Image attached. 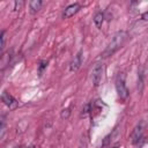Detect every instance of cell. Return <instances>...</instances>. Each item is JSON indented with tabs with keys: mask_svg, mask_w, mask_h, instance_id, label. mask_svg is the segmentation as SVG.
<instances>
[{
	"mask_svg": "<svg viewBox=\"0 0 148 148\" xmlns=\"http://www.w3.org/2000/svg\"><path fill=\"white\" fill-rule=\"evenodd\" d=\"M81 9V5L75 2V3H72V5H68L64 12H62V18H69L72 17L74 14H76L79 10Z\"/></svg>",
	"mask_w": 148,
	"mask_h": 148,
	"instance_id": "obj_6",
	"label": "cell"
},
{
	"mask_svg": "<svg viewBox=\"0 0 148 148\" xmlns=\"http://www.w3.org/2000/svg\"><path fill=\"white\" fill-rule=\"evenodd\" d=\"M23 5H24L23 1H15L14 2V10H20Z\"/></svg>",
	"mask_w": 148,
	"mask_h": 148,
	"instance_id": "obj_13",
	"label": "cell"
},
{
	"mask_svg": "<svg viewBox=\"0 0 148 148\" xmlns=\"http://www.w3.org/2000/svg\"><path fill=\"white\" fill-rule=\"evenodd\" d=\"M126 39H127V32L126 31H118L117 34H114L113 37H112V39L110 40V43L108 44V46L103 51L102 57L103 58L111 57L113 53H116L125 44Z\"/></svg>",
	"mask_w": 148,
	"mask_h": 148,
	"instance_id": "obj_1",
	"label": "cell"
},
{
	"mask_svg": "<svg viewBox=\"0 0 148 148\" xmlns=\"http://www.w3.org/2000/svg\"><path fill=\"white\" fill-rule=\"evenodd\" d=\"M1 126H2V124H1V123H0V128H1Z\"/></svg>",
	"mask_w": 148,
	"mask_h": 148,
	"instance_id": "obj_15",
	"label": "cell"
},
{
	"mask_svg": "<svg viewBox=\"0 0 148 148\" xmlns=\"http://www.w3.org/2000/svg\"><path fill=\"white\" fill-rule=\"evenodd\" d=\"M69 114H71L69 109H64L61 111V113H60V117H61V119H67L69 117Z\"/></svg>",
	"mask_w": 148,
	"mask_h": 148,
	"instance_id": "obj_12",
	"label": "cell"
},
{
	"mask_svg": "<svg viewBox=\"0 0 148 148\" xmlns=\"http://www.w3.org/2000/svg\"><path fill=\"white\" fill-rule=\"evenodd\" d=\"M103 76V64L102 62H96L92 67L91 71V81L94 87H98Z\"/></svg>",
	"mask_w": 148,
	"mask_h": 148,
	"instance_id": "obj_3",
	"label": "cell"
},
{
	"mask_svg": "<svg viewBox=\"0 0 148 148\" xmlns=\"http://www.w3.org/2000/svg\"><path fill=\"white\" fill-rule=\"evenodd\" d=\"M132 143L133 145H140L143 140V127L142 125H136L132 132Z\"/></svg>",
	"mask_w": 148,
	"mask_h": 148,
	"instance_id": "obj_5",
	"label": "cell"
},
{
	"mask_svg": "<svg viewBox=\"0 0 148 148\" xmlns=\"http://www.w3.org/2000/svg\"><path fill=\"white\" fill-rule=\"evenodd\" d=\"M1 101H2V103L7 106V108H9L10 110H14V109H16L17 106H18V102H17V99L16 98H14L9 92H7V91H3L2 94H1Z\"/></svg>",
	"mask_w": 148,
	"mask_h": 148,
	"instance_id": "obj_4",
	"label": "cell"
},
{
	"mask_svg": "<svg viewBox=\"0 0 148 148\" xmlns=\"http://www.w3.org/2000/svg\"><path fill=\"white\" fill-rule=\"evenodd\" d=\"M104 17H105V15H104L103 12H97V13L94 15V22H95V25H96L98 29L102 27V24H103V22H104Z\"/></svg>",
	"mask_w": 148,
	"mask_h": 148,
	"instance_id": "obj_9",
	"label": "cell"
},
{
	"mask_svg": "<svg viewBox=\"0 0 148 148\" xmlns=\"http://www.w3.org/2000/svg\"><path fill=\"white\" fill-rule=\"evenodd\" d=\"M43 6V1L40 0H32L29 2V9H30V13L31 14H35L37 13Z\"/></svg>",
	"mask_w": 148,
	"mask_h": 148,
	"instance_id": "obj_8",
	"label": "cell"
},
{
	"mask_svg": "<svg viewBox=\"0 0 148 148\" xmlns=\"http://www.w3.org/2000/svg\"><path fill=\"white\" fill-rule=\"evenodd\" d=\"M46 67H47V61H45V60L39 61V65H38V75H39V76L43 75V73H44V71L46 69Z\"/></svg>",
	"mask_w": 148,
	"mask_h": 148,
	"instance_id": "obj_10",
	"label": "cell"
},
{
	"mask_svg": "<svg viewBox=\"0 0 148 148\" xmlns=\"http://www.w3.org/2000/svg\"><path fill=\"white\" fill-rule=\"evenodd\" d=\"M81 64H82V51H79L76 53V56L74 57V59L72 60L71 65H69V71L71 72H76L80 68Z\"/></svg>",
	"mask_w": 148,
	"mask_h": 148,
	"instance_id": "obj_7",
	"label": "cell"
},
{
	"mask_svg": "<svg viewBox=\"0 0 148 148\" xmlns=\"http://www.w3.org/2000/svg\"><path fill=\"white\" fill-rule=\"evenodd\" d=\"M28 148H34V147H28Z\"/></svg>",
	"mask_w": 148,
	"mask_h": 148,
	"instance_id": "obj_16",
	"label": "cell"
},
{
	"mask_svg": "<svg viewBox=\"0 0 148 148\" xmlns=\"http://www.w3.org/2000/svg\"><path fill=\"white\" fill-rule=\"evenodd\" d=\"M116 90L118 94V97L123 101H125L128 97V89L125 83V76L123 73H119L116 79Z\"/></svg>",
	"mask_w": 148,
	"mask_h": 148,
	"instance_id": "obj_2",
	"label": "cell"
},
{
	"mask_svg": "<svg viewBox=\"0 0 148 148\" xmlns=\"http://www.w3.org/2000/svg\"><path fill=\"white\" fill-rule=\"evenodd\" d=\"M3 35H5V32L2 31V32L0 34V50L3 47Z\"/></svg>",
	"mask_w": 148,
	"mask_h": 148,
	"instance_id": "obj_14",
	"label": "cell"
},
{
	"mask_svg": "<svg viewBox=\"0 0 148 148\" xmlns=\"http://www.w3.org/2000/svg\"><path fill=\"white\" fill-rule=\"evenodd\" d=\"M91 112V104L90 103H88V104H86L84 106H83V109H82V114L81 116H83V117H86L88 113H90Z\"/></svg>",
	"mask_w": 148,
	"mask_h": 148,
	"instance_id": "obj_11",
	"label": "cell"
}]
</instances>
